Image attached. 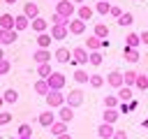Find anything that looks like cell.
Returning a JSON list of instances; mask_svg holds the SVG:
<instances>
[{"label":"cell","mask_w":148,"mask_h":139,"mask_svg":"<svg viewBox=\"0 0 148 139\" xmlns=\"http://www.w3.org/2000/svg\"><path fill=\"white\" fill-rule=\"evenodd\" d=\"M0 58H5V53H2V49H0Z\"/></svg>","instance_id":"816d5d0a"},{"label":"cell","mask_w":148,"mask_h":139,"mask_svg":"<svg viewBox=\"0 0 148 139\" xmlns=\"http://www.w3.org/2000/svg\"><path fill=\"white\" fill-rule=\"evenodd\" d=\"M102 60H104V56H102L99 51H88V63H90V65L99 67V65H102Z\"/></svg>","instance_id":"4dcf8cb0"},{"label":"cell","mask_w":148,"mask_h":139,"mask_svg":"<svg viewBox=\"0 0 148 139\" xmlns=\"http://www.w3.org/2000/svg\"><path fill=\"white\" fill-rule=\"evenodd\" d=\"M65 104H67V107H72V109L81 107V104H83V90H81V88L69 90V93L65 95Z\"/></svg>","instance_id":"7a4b0ae2"},{"label":"cell","mask_w":148,"mask_h":139,"mask_svg":"<svg viewBox=\"0 0 148 139\" xmlns=\"http://www.w3.org/2000/svg\"><path fill=\"white\" fill-rule=\"evenodd\" d=\"M86 49H88V51H99V49H102V39L95 37V35H92V37H86Z\"/></svg>","instance_id":"7402d4cb"},{"label":"cell","mask_w":148,"mask_h":139,"mask_svg":"<svg viewBox=\"0 0 148 139\" xmlns=\"http://www.w3.org/2000/svg\"><path fill=\"white\" fill-rule=\"evenodd\" d=\"M18 39V32L16 30H0V44L2 46H9Z\"/></svg>","instance_id":"ba28073f"},{"label":"cell","mask_w":148,"mask_h":139,"mask_svg":"<svg viewBox=\"0 0 148 139\" xmlns=\"http://www.w3.org/2000/svg\"><path fill=\"white\" fill-rule=\"evenodd\" d=\"M134 86H136L139 90H148V74H136Z\"/></svg>","instance_id":"8d00e7d4"},{"label":"cell","mask_w":148,"mask_h":139,"mask_svg":"<svg viewBox=\"0 0 148 139\" xmlns=\"http://www.w3.org/2000/svg\"><path fill=\"white\" fill-rule=\"evenodd\" d=\"M118 116H120L118 109H104V114H102V123H111V125H116Z\"/></svg>","instance_id":"e0dca14e"},{"label":"cell","mask_w":148,"mask_h":139,"mask_svg":"<svg viewBox=\"0 0 148 139\" xmlns=\"http://www.w3.org/2000/svg\"><path fill=\"white\" fill-rule=\"evenodd\" d=\"M9 70H12V63H9L7 58H0V76H2V74H7Z\"/></svg>","instance_id":"60d3db41"},{"label":"cell","mask_w":148,"mask_h":139,"mask_svg":"<svg viewBox=\"0 0 148 139\" xmlns=\"http://www.w3.org/2000/svg\"><path fill=\"white\" fill-rule=\"evenodd\" d=\"M123 56H125V60H127V63H136V60L141 58L139 49H132V46H125V53H123Z\"/></svg>","instance_id":"603a6c76"},{"label":"cell","mask_w":148,"mask_h":139,"mask_svg":"<svg viewBox=\"0 0 148 139\" xmlns=\"http://www.w3.org/2000/svg\"><path fill=\"white\" fill-rule=\"evenodd\" d=\"M12 123V111H0V125H9Z\"/></svg>","instance_id":"b9f144b4"},{"label":"cell","mask_w":148,"mask_h":139,"mask_svg":"<svg viewBox=\"0 0 148 139\" xmlns=\"http://www.w3.org/2000/svg\"><path fill=\"white\" fill-rule=\"evenodd\" d=\"M141 125H143V127H146V130H148V118H146V120H143V123H141Z\"/></svg>","instance_id":"c3c4849f"},{"label":"cell","mask_w":148,"mask_h":139,"mask_svg":"<svg viewBox=\"0 0 148 139\" xmlns=\"http://www.w3.org/2000/svg\"><path fill=\"white\" fill-rule=\"evenodd\" d=\"M2 100H5V104H16V102H18V93H16L14 88H7V90L2 93Z\"/></svg>","instance_id":"cb8c5ba5"},{"label":"cell","mask_w":148,"mask_h":139,"mask_svg":"<svg viewBox=\"0 0 148 139\" xmlns=\"http://www.w3.org/2000/svg\"><path fill=\"white\" fill-rule=\"evenodd\" d=\"M46 83H49L51 90H62V88H65V74H60V72H51V74L46 76Z\"/></svg>","instance_id":"3957f363"},{"label":"cell","mask_w":148,"mask_h":139,"mask_svg":"<svg viewBox=\"0 0 148 139\" xmlns=\"http://www.w3.org/2000/svg\"><path fill=\"white\" fill-rule=\"evenodd\" d=\"M14 139H23V137H14ZM30 139H32V137H30Z\"/></svg>","instance_id":"f5cc1de1"},{"label":"cell","mask_w":148,"mask_h":139,"mask_svg":"<svg viewBox=\"0 0 148 139\" xmlns=\"http://www.w3.org/2000/svg\"><path fill=\"white\" fill-rule=\"evenodd\" d=\"M69 63H76V65L88 63V49H86V46H76V49H72V60H69Z\"/></svg>","instance_id":"8992f818"},{"label":"cell","mask_w":148,"mask_h":139,"mask_svg":"<svg viewBox=\"0 0 148 139\" xmlns=\"http://www.w3.org/2000/svg\"><path fill=\"white\" fill-rule=\"evenodd\" d=\"M56 139H72V134H67V132H65V134H58Z\"/></svg>","instance_id":"bcb514c9"},{"label":"cell","mask_w":148,"mask_h":139,"mask_svg":"<svg viewBox=\"0 0 148 139\" xmlns=\"http://www.w3.org/2000/svg\"><path fill=\"white\" fill-rule=\"evenodd\" d=\"M74 2L72 0H58L56 2V14H60V16H65V19H72L74 16Z\"/></svg>","instance_id":"6da1fadb"},{"label":"cell","mask_w":148,"mask_h":139,"mask_svg":"<svg viewBox=\"0 0 148 139\" xmlns=\"http://www.w3.org/2000/svg\"><path fill=\"white\" fill-rule=\"evenodd\" d=\"M5 2H7V5H14V2H16V0H5Z\"/></svg>","instance_id":"f907efd6"},{"label":"cell","mask_w":148,"mask_h":139,"mask_svg":"<svg viewBox=\"0 0 148 139\" xmlns=\"http://www.w3.org/2000/svg\"><path fill=\"white\" fill-rule=\"evenodd\" d=\"M132 23H134V14H132V12H123V14L118 16V25L127 28V25H132Z\"/></svg>","instance_id":"4316f807"},{"label":"cell","mask_w":148,"mask_h":139,"mask_svg":"<svg viewBox=\"0 0 148 139\" xmlns=\"http://www.w3.org/2000/svg\"><path fill=\"white\" fill-rule=\"evenodd\" d=\"M53 120H56V111H42V114H39V125L49 127Z\"/></svg>","instance_id":"d4e9b609"},{"label":"cell","mask_w":148,"mask_h":139,"mask_svg":"<svg viewBox=\"0 0 148 139\" xmlns=\"http://www.w3.org/2000/svg\"><path fill=\"white\" fill-rule=\"evenodd\" d=\"M28 28H30V19H28V16H23V14L14 16V30H16V32H23V30H28Z\"/></svg>","instance_id":"30bf717a"},{"label":"cell","mask_w":148,"mask_h":139,"mask_svg":"<svg viewBox=\"0 0 148 139\" xmlns=\"http://www.w3.org/2000/svg\"><path fill=\"white\" fill-rule=\"evenodd\" d=\"M109 9H111V2H109V0H97V5H95V12H97V14L106 16Z\"/></svg>","instance_id":"f546056e"},{"label":"cell","mask_w":148,"mask_h":139,"mask_svg":"<svg viewBox=\"0 0 148 139\" xmlns=\"http://www.w3.org/2000/svg\"><path fill=\"white\" fill-rule=\"evenodd\" d=\"M32 58H35V63H37V65H39V63H51L53 53H51L49 49H37V51L32 53Z\"/></svg>","instance_id":"8fae6325"},{"label":"cell","mask_w":148,"mask_h":139,"mask_svg":"<svg viewBox=\"0 0 148 139\" xmlns=\"http://www.w3.org/2000/svg\"><path fill=\"white\" fill-rule=\"evenodd\" d=\"M72 118H74V109H72V107H67V104L58 107V120H62V123H69Z\"/></svg>","instance_id":"7c38bea8"},{"label":"cell","mask_w":148,"mask_h":139,"mask_svg":"<svg viewBox=\"0 0 148 139\" xmlns=\"http://www.w3.org/2000/svg\"><path fill=\"white\" fill-rule=\"evenodd\" d=\"M116 95H118V100H120V102H130V100H134V93H132V88H130V86H120Z\"/></svg>","instance_id":"ffe728a7"},{"label":"cell","mask_w":148,"mask_h":139,"mask_svg":"<svg viewBox=\"0 0 148 139\" xmlns=\"http://www.w3.org/2000/svg\"><path fill=\"white\" fill-rule=\"evenodd\" d=\"M49 130H51V134H53V137L65 134V132H67V123H62V120H58V118H56V120L49 125Z\"/></svg>","instance_id":"ac0fdd59"},{"label":"cell","mask_w":148,"mask_h":139,"mask_svg":"<svg viewBox=\"0 0 148 139\" xmlns=\"http://www.w3.org/2000/svg\"><path fill=\"white\" fill-rule=\"evenodd\" d=\"M111 139H127V132L125 130H113V137Z\"/></svg>","instance_id":"ee69618b"},{"label":"cell","mask_w":148,"mask_h":139,"mask_svg":"<svg viewBox=\"0 0 148 139\" xmlns=\"http://www.w3.org/2000/svg\"><path fill=\"white\" fill-rule=\"evenodd\" d=\"M53 58H56L58 63H69V60H72V51L65 49V46H58L56 53H53Z\"/></svg>","instance_id":"5bb4252c"},{"label":"cell","mask_w":148,"mask_h":139,"mask_svg":"<svg viewBox=\"0 0 148 139\" xmlns=\"http://www.w3.org/2000/svg\"><path fill=\"white\" fill-rule=\"evenodd\" d=\"M21 14H23V16H28V19H37V16H39V7H37L35 2H25Z\"/></svg>","instance_id":"9a60e30c"},{"label":"cell","mask_w":148,"mask_h":139,"mask_svg":"<svg viewBox=\"0 0 148 139\" xmlns=\"http://www.w3.org/2000/svg\"><path fill=\"white\" fill-rule=\"evenodd\" d=\"M49 35H51L53 39H65V37L69 35V30H67V25H53Z\"/></svg>","instance_id":"d6986e66"},{"label":"cell","mask_w":148,"mask_h":139,"mask_svg":"<svg viewBox=\"0 0 148 139\" xmlns=\"http://www.w3.org/2000/svg\"><path fill=\"white\" fill-rule=\"evenodd\" d=\"M51 35L49 32H39L37 35V49H49V44H51Z\"/></svg>","instance_id":"83f0119b"},{"label":"cell","mask_w":148,"mask_h":139,"mask_svg":"<svg viewBox=\"0 0 148 139\" xmlns=\"http://www.w3.org/2000/svg\"><path fill=\"white\" fill-rule=\"evenodd\" d=\"M16 137H23V139H30V137H32V127H30L28 123H21V125H18V130H16Z\"/></svg>","instance_id":"d6a6232c"},{"label":"cell","mask_w":148,"mask_h":139,"mask_svg":"<svg viewBox=\"0 0 148 139\" xmlns=\"http://www.w3.org/2000/svg\"><path fill=\"white\" fill-rule=\"evenodd\" d=\"M113 130H116V127H113L111 123H99V125H97V137H99V139H111V137H113Z\"/></svg>","instance_id":"9c48e42d"},{"label":"cell","mask_w":148,"mask_h":139,"mask_svg":"<svg viewBox=\"0 0 148 139\" xmlns=\"http://www.w3.org/2000/svg\"><path fill=\"white\" fill-rule=\"evenodd\" d=\"M67 30H69V35H83V32H86V21H81V19H69Z\"/></svg>","instance_id":"52a82bcc"},{"label":"cell","mask_w":148,"mask_h":139,"mask_svg":"<svg viewBox=\"0 0 148 139\" xmlns=\"http://www.w3.org/2000/svg\"><path fill=\"white\" fill-rule=\"evenodd\" d=\"M92 7H88L86 2L83 5H79V9H76V19H81V21H88V19H92Z\"/></svg>","instance_id":"2e32d148"},{"label":"cell","mask_w":148,"mask_h":139,"mask_svg":"<svg viewBox=\"0 0 148 139\" xmlns=\"http://www.w3.org/2000/svg\"><path fill=\"white\" fill-rule=\"evenodd\" d=\"M2 104H5V100H2V93H0V109H2Z\"/></svg>","instance_id":"681fc988"},{"label":"cell","mask_w":148,"mask_h":139,"mask_svg":"<svg viewBox=\"0 0 148 139\" xmlns=\"http://www.w3.org/2000/svg\"><path fill=\"white\" fill-rule=\"evenodd\" d=\"M53 2H58V0H53Z\"/></svg>","instance_id":"db71d44e"},{"label":"cell","mask_w":148,"mask_h":139,"mask_svg":"<svg viewBox=\"0 0 148 139\" xmlns=\"http://www.w3.org/2000/svg\"><path fill=\"white\" fill-rule=\"evenodd\" d=\"M104 83H109L111 88H116V90H118L120 86H125V83H123V72H120V70H111V72L106 74Z\"/></svg>","instance_id":"5b68a950"},{"label":"cell","mask_w":148,"mask_h":139,"mask_svg":"<svg viewBox=\"0 0 148 139\" xmlns=\"http://www.w3.org/2000/svg\"><path fill=\"white\" fill-rule=\"evenodd\" d=\"M92 35H95V37H99V39L109 37V25H106V23H95V28H92Z\"/></svg>","instance_id":"44dd1931"},{"label":"cell","mask_w":148,"mask_h":139,"mask_svg":"<svg viewBox=\"0 0 148 139\" xmlns=\"http://www.w3.org/2000/svg\"><path fill=\"white\" fill-rule=\"evenodd\" d=\"M136 74H139V72H134V70H127V72H123V83H125V86H130V88H134Z\"/></svg>","instance_id":"f1b7e54d"},{"label":"cell","mask_w":148,"mask_h":139,"mask_svg":"<svg viewBox=\"0 0 148 139\" xmlns=\"http://www.w3.org/2000/svg\"><path fill=\"white\" fill-rule=\"evenodd\" d=\"M118 104H120L118 95H106L104 97V109H118Z\"/></svg>","instance_id":"d590c367"},{"label":"cell","mask_w":148,"mask_h":139,"mask_svg":"<svg viewBox=\"0 0 148 139\" xmlns=\"http://www.w3.org/2000/svg\"><path fill=\"white\" fill-rule=\"evenodd\" d=\"M30 28L39 35V32H46V28H49V23H46V19H42V16H37V19H30Z\"/></svg>","instance_id":"4fadbf2b"},{"label":"cell","mask_w":148,"mask_h":139,"mask_svg":"<svg viewBox=\"0 0 148 139\" xmlns=\"http://www.w3.org/2000/svg\"><path fill=\"white\" fill-rule=\"evenodd\" d=\"M72 2H74V5H83L86 0H72Z\"/></svg>","instance_id":"7dc6e473"},{"label":"cell","mask_w":148,"mask_h":139,"mask_svg":"<svg viewBox=\"0 0 148 139\" xmlns=\"http://www.w3.org/2000/svg\"><path fill=\"white\" fill-rule=\"evenodd\" d=\"M51 88H49V83H46V79H37L35 81V93L37 95H46Z\"/></svg>","instance_id":"1f68e13d"},{"label":"cell","mask_w":148,"mask_h":139,"mask_svg":"<svg viewBox=\"0 0 148 139\" xmlns=\"http://www.w3.org/2000/svg\"><path fill=\"white\" fill-rule=\"evenodd\" d=\"M109 14H111V16H113V19H118V16H120V14H123V9H120V7H118V5H111V9H109Z\"/></svg>","instance_id":"7bdbcfd3"},{"label":"cell","mask_w":148,"mask_h":139,"mask_svg":"<svg viewBox=\"0 0 148 139\" xmlns=\"http://www.w3.org/2000/svg\"><path fill=\"white\" fill-rule=\"evenodd\" d=\"M0 30H14V16L12 14H2L0 16Z\"/></svg>","instance_id":"484cf974"},{"label":"cell","mask_w":148,"mask_h":139,"mask_svg":"<svg viewBox=\"0 0 148 139\" xmlns=\"http://www.w3.org/2000/svg\"><path fill=\"white\" fill-rule=\"evenodd\" d=\"M141 44V39H139V32H130L127 37H125V46H132V49H136Z\"/></svg>","instance_id":"836d02e7"},{"label":"cell","mask_w":148,"mask_h":139,"mask_svg":"<svg viewBox=\"0 0 148 139\" xmlns=\"http://www.w3.org/2000/svg\"><path fill=\"white\" fill-rule=\"evenodd\" d=\"M88 76H90V74H88L86 70H76V72H74V81H76V83H88Z\"/></svg>","instance_id":"f35d334b"},{"label":"cell","mask_w":148,"mask_h":139,"mask_svg":"<svg viewBox=\"0 0 148 139\" xmlns=\"http://www.w3.org/2000/svg\"><path fill=\"white\" fill-rule=\"evenodd\" d=\"M88 83H90L92 88H102V86H104V76H99V74H90V76H88Z\"/></svg>","instance_id":"74e56055"},{"label":"cell","mask_w":148,"mask_h":139,"mask_svg":"<svg viewBox=\"0 0 148 139\" xmlns=\"http://www.w3.org/2000/svg\"><path fill=\"white\" fill-rule=\"evenodd\" d=\"M139 39H141V44H148V30L139 32Z\"/></svg>","instance_id":"f6af8a7d"},{"label":"cell","mask_w":148,"mask_h":139,"mask_svg":"<svg viewBox=\"0 0 148 139\" xmlns=\"http://www.w3.org/2000/svg\"><path fill=\"white\" fill-rule=\"evenodd\" d=\"M44 97H46V104H49L51 109H58V107L65 104V95H62L60 90H49Z\"/></svg>","instance_id":"277c9868"},{"label":"cell","mask_w":148,"mask_h":139,"mask_svg":"<svg viewBox=\"0 0 148 139\" xmlns=\"http://www.w3.org/2000/svg\"><path fill=\"white\" fill-rule=\"evenodd\" d=\"M51 21H53V25H67V23H69V19H65V16H60V14H56V12H53V16H51Z\"/></svg>","instance_id":"ab89813d"},{"label":"cell","mask_w":148,"mask_h":139,"mask_svg":"<svg viewBox=\"0 0 148 139\" xmlns=\"http://www.w3.org/2000/svg\"><path fill=\"white\" fill-rule=\"evenodd\" d=\"M51 72H53V70H51V63H39V65H37V74H39V79H46Z\"/></svg>","instance_id":"e575fe53"},{"label":"cell","mask_w":148,"mask_h":139,"mask_svg":"<svg viewBox=\"0 0 148 139\" xmlns=\"http://www.w3.org/2000/svg\"><path fill=\"white\" fill-rule=\"evenodd\" d=\"M0 139H2V134H0Z\"/></svg>","instance_id":"11a10c76"}]
</instances>
